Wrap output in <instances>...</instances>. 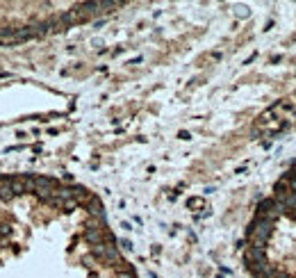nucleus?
<instances>
[{"label": "nucleus", "mask_w": 296, "mask_h": 278, "mask_svg": "<svg viewBox=\"0 0 296 278\" xmlns=\"http://www.w3.org/2000/svg\"><path fill=\"white\" fill-rule=\"evenodd\" d=\"M271 230H273V224L269 221V219H262V217H255L251 221V226H248V242H251V246L255 248H264L266 239L271 237Z\"/></svg>", "instance_id": "nucleus-1"}, {"label": "nucleus", "mask_w": 296, "mask_h": 278, "mask_svg": "<svg viewBox=\"0 0 296 278\" xmlns=\"http://www.w3.org/2000/svg\"><path fill=\"white\" fill-rule=\"evenodd\" d=\"M255 217L269 219L271 224H276V219H280V217H282V210H280V205H278L273 199H262L260 203H257Z\"/></svg>", "instance_id": "nucleus-2"}, {"label": "nucleus", "mask_w": 296, "mask_h": 278, "mask_svg": "<svg viewBox=\"0 0 296 278\" xmlns=\"http://www.w3.org/2000/svg\"><path fill=\"white\" fill-rule=\"evenodd\" d=\"M251 264H266L264 248H255V246L248 248L246 251V267H251Z\"/></svg>", "instance_id": "nucleus-3"}, {"label": "nucleus", "mask_w": 296, "mask_h": 278, "mask_svg": "<svg viewBox=\"0 0 296 278\" xmlns=\"http://www.w3.org/2000/svg\"><path fill=\"white\" fill-rule=\"evenodd\" d=\"M246 14H248V12L244 10V7H237V16H242V19H244V16H246Z\"/></svg>", "instance_id": "nucleus-4"}, {"label": "nucleus", "mask_w": 296, "mask_h": 278, "mask_svg": "<svg viewBox=\"0 0 296 278\" xmlns=\"http://www.w3.org/2000/svg\"><path fill=\"white\" fill-rule=\"evenodd\" d=\"M287 217H289L291 221H296V210H289V212H287Z\"/></svg>", "instance_id": "nucleus-5"}]
</instances>
